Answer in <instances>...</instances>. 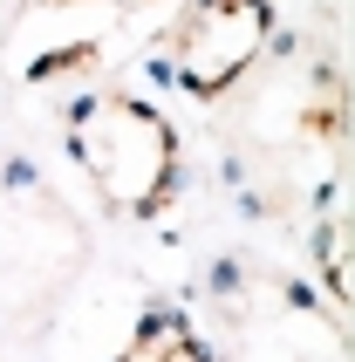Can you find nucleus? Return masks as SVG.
<instances>
[{"label": "nucleus", "mask_w": 355, "mask_h": 362, "mask_svg": "<svg viewBox=\"0 0 355 362\" xmlns=\"http://www.w3.org/2000/svg\"><path fill=\"white\" fill-rule=\"evenodd\" d=\"M233 96V137L253 164H308L342 137V82L321 55H267Z\"/></svg>", "instance_id": "nucleus-3"}, {"label": "nucleus", "mask_w": 355, "mask_h": 362, "mask_svg": "<svg viewBox=\"0 0 355 362\" xmlns=\"http://www.w3.org/2000/svg\"><path fill=\"white\" fill-rule=\"evenodd\" d=\"M226 362H349V342L315 294L253 274L226 308Z\"/></svg>", "instance_id": "nucleus-5"}, {"label": "nucleus", "mask_w": 355, "mask_h": 362, "mask_svg": "<svg viewBox=\"0 0 355 362\" xmlns=\"http://www.w3.org/2000/svg\"><path fill=\"white\" fill-rule=\"evenodd\" d=\"M89 267V219L28 164H0V335H35Z\"/></svg>", "instance_id": "nucleus-1"}, {"label": "nucleus", "mask_w": 355, "mask_h": 362, "mask_svg": "<svg viewBox=\"0 0 355 362\" xmlns=\"http://www.w3.org/2000/svg\"><path fill=\"white\" fill-rule=\"evenodd\" d=\"M267 41H274L267 0H192L185 21L171 28V69L185 82V96L226 103L267 62Z\"/></svg>", "instance_id": "nucleus-4"}, {"label": "nucleus", "mask_w": 355, "mask_h": 362, "mask_svg": "<svg viewBox=\"0 0 355 362\" xmlns=\"http://www.w3.org/2000/svg\"><path fill=\"white\" fill-rule=\"evenodd\" d=\"M110 362H219L212 342L198 335L192 315H178V308H151V315H137V328L123 335V349Z\"/></svg>", "instance_id": "nucleus-6"}, {"label": "nucleus", "mask_w": 355, "mask_h": 362, "mask_svg": "<svg viewBox=\"0 0 355 362\" xmlns=\"http://www.w3.org/2000/svg\"><path fill=\"white\" fill-rule=\"evenodd\" d=\"M69 158L117 219H151L178 192V130L164 110L123 89H96L69 110Z\"/></svg>", "instance_id": "nucleus-2"}]
</instances>
